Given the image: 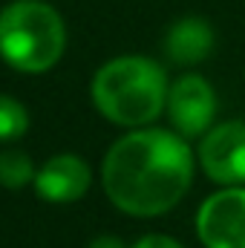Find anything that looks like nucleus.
<instances>
[{"instance_id": "1a4fd4ad", "label": "nucleus", "mask_w": 245, "mask_h": 248, "mask_svg": "<svg viewBox=\"0 0 245 248\" xmlns=\"http://www.w3.org/2000/svg\"><path fill=\"white\" fill-rule=\"evenodd\" d=\"M32 162L23 150H6L0 156V185L3 187H23L32 182Z\"/></svg>"}, {"instance_id": "20e7f679", "label": "nucleus", "mask_w": 245, "mask_h": 248, "mask_svg": "<svg viewBox=\"0 0 245 248\" xmlns=\"http://www.w3.org/2000/svg\"><path fill=\"white\" fill-rule=\"evenodd\" d=\"M205 248H245V187H225L208 196L196 214Z\"/></svg>"}, {"instance_id": "f8f14e48", "label": "nucleus", "mask_w": 245, "mask_h": 248, "mask_svg": "<svg viewBox=\"0 0 245 248\" xmlns=\"http://www.w3.org/2000/svg\"><path fill=\"white\" fill-rule=\"evenodd\" d=\"M90 248H124V243L122 240H116V237H98Z\"/></svg>"}, {"instance_id": "f03ea898", "label": "nucleus", "mask_w": 245, "mask_h": 248, "mask_svg": "<svg viewBox=\"0 0 245 248\" xmlns=\"http://www.w3.org/2000/svg\"><path fill=\"white\" fill-rule=\"evenodd\" d=\"M95 107L116 124H147L168 104L165 69L150 58L124 55L104 63L92 81Z\"/></svg>"}, {"instance_id": "9d476101", "label": "nucleus", "mask_w": 245, "mask_h": 248, "mask_svg": "<svg viewBox=\"0 0 245 248\" xmlns=\"http://www.w3.org/2000/svg\"><path fill=\"white\" fill-rule=\"evenodd\" d=\"M26 127H29V116H26L23 104L9 95H0V141L20 139L26 133Z\"/></svg>"}, {"instance_id": "6e6552de", "label": "nucleus", "mask_w": 245, "mask_h": 248, "mask_svg": "<svg viewBox=\"0 0 245 248\" xmlns=\"http://www.w3.org/2000/svg\"><path fill=\"white\" fill-rule=\"evenodd\" d=\"M214 49V29L202 17H182L165 38V52L176 63H199Z\"/></svg>"}, {"instance_id": "9b49d317", "label": "nucleus", "mask_w": 245, "mask_h": 248, "mask_svg": "<svg viewBox=\"0 0 245 248\" xmlns=\"http://www.w3.org/2000/svg\"><path fill=\"white\" fill-rule=\"evenodd\" d=\"M133 248H184V246H179V243H176V240H170V237L153 234V237H144V240H138Z\"/></svg>"}, {"instance_id": "39448f33", "label": "nucleus", "mask_w": 245, "mask_h": 248, "mask_svg": "<svg viewBox=\"0 0 245 248\" xmlns=\"http://www.w3.org/2000/svg\"><path fill=\"white\" fill-rule=\"evenodd\" d=\"M205 173L219 185L245 182V119L214 127L199 144Z\"/></svg>"}, {"instance_id": "f257e3e1", "label": "nucleus", "mask_w": 245, "mask_h": 248, "mask_svg": "<svg viewBox=\"0 0 245 248\" xmlns=\"http://www.w3.org/2000/svg\"><path fill=\"white\" fill-rule=\"evenodd\" d=\"M101 176L113 205L133 217H159L187 193L193 156L184 136L138 130L110 147Z\"/></svg>"}, {"instance_id": "0eeeda50", "label": "nucleus", "mask_w": 245, "mask_h": 248, "mask_svg": "<svg viewBox=\"0 0 245 248\" xmlns=\"http://www.w3.org/2000/svg\"><path fill=\"white\" fill-rule=\"evenodd\" d=\"M35 187L49 202H75L90 187V168L84 165V159H78L72 153L52 156L38 170Z\"/></svg>"}, {"instance_id": "423d86ee", "label": "nucleus", "mask_w": 245, "mask_h": 248, "mask_svg": "<svg viewBox=\"0 0 245 248\" xmlns=\"http://www.w3.org/2000/svg\"><path fill=\"white\" fill-rule=\"evenodd\" d=\"M216 113V98L202 75H182L168 90V116L179 136H202Z\"/></svg>"}, {"instance_id": "7ed1b4c3", "label": "nucleus", "mask_w": 245, "mask_h": 248, "mask_svg": "<svg viewBox=\"0 0 245 248\" xmlns=\"http://www.w3.org/2000/svg\"><path fill=\"white\" fill-rule=\"evenodd\" d=\"M61 15L38 0H20L0 12V55L23 72H44L63 55Z\"/></svg>"}]
</instances>
